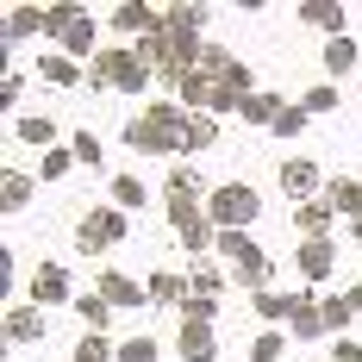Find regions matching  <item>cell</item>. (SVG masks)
I'll return each mask as SVG.
<instances>
[{"label": "cell", "mask_w": 362, "mask_h": 362, "mask_svg": "<svg viewBox=\"0 0 362 362\" xmlns=\"http://www.w3.org/2000/svg\"><path fill=\"white\" fill-rule=\"evenodd\" d=\"M125 144L138 156H187V107L156 100V107L132 112L125 119Z\"/></svg>", "instance_id": "obj_1"}, {"label": "cell", "mask_w": 362, "mask_h": 362, "mask_svg": "<svg viewBox=\"0 0 362 362\" xmlns=\"http://www.w3.org/2000/svg\"><path fill=\"white\" fill-rule=\"evenodd\" d=\"M150 75L156 69L138 57V44H107V50L88 63V81H94V88H119V94H144Z\"/></svg>", "instance_id": "obj_2"}, {"label": "cell", "mask_w": 362, "mask_h": 362, "mask_svg": "<svg viewBox=\"0 0 362 362\" xmlns=\"http://www.w3.org/2000/svg\"><path fill=\"white\" fill-rule=\"evenodd\" d=\"M218 256L231 262V275H238L250 293H269V281H275V256L262 250L250 231H218Z\"/></svg>", "instance_id": "obj_3"}, {"label": "cell", "mask_w": 362, "mask_h": 362, "mask_svg": "<svg viewBox=\"0 0 362 362\" xmlns=\"http://www.w3.org/2000/svg\"><path fill=\"white\" fill-rule=\"evenodd\" d=\"M206 213H213L218 231H250L256 213H262V194H256L250 181H218L213 194H206Z\"/></svg>", "instance_id": "obj_4"}, {"label": "cell", "mask_w": 362, "mask_h": 362, "mask_svg": "<svg viewBox=\"0 0 362 362\" xmlns=\"http://www.w3.org/2000/svg\"><path fill=\"white\" fill-rule=\"evenodd\" d=\"M163 213H169V231L181 238V250H187V256L218 250V225H213V213H206L200 200H163Z\"/></svg>", "instance_id": "obj_5"}, {"label": "cell", "mask_w": 362, "mask_h": 362, "mask_svg": "<svg viewBox=\"0 0 362 362\" xmlns=\"http://www.w3.org/2000/svg\"><path fill=\"white\" fill-rule=\"evenodd\" d=\"M125 231H132V218L119 213V206H88L81 225H75V250H81V256H100V250H112Z\"/></svg>", "instance_id": "obj_6"}, {"label": "cell", "mask_w": 362, "mask_h": 362, "mask_svg": "<svg viewBox=\"0 0 362 362\" xmlns=\"http://www.w3.org/2000/svg\"><path fill=\"white\" fill-rule=\"evenodd\" d=\"M281 187H288V200L306 206V200H325L331 181L319 175V163H313V156H288V163H281Z\"/></svg>", "instance_id": "obj_7"}, {"label": "cell", "mask_w": 362, "mask_h": 362, "mask_svg": "<svg viewBox=\"0 0 362 362\" xmlns=\"http://www.w3.org/2000/svg\"><path fill=\"white\" fill-rule=\"evenodd\" d=\"M25 293H32V306H75L69 300V269H63V262H37Z\"/></svg>", "instance_id": "obj_8"}, {"label": "cell", "mask_w": 362, "mask_h": 362, "mask_svg": "<svg viewBox=\"0 0 362 362\" xmlns=\"http://www.w3.org/2000/svg\"><path fill=\"white\" fill-rule=\"evenodd\" d=\"M94 293L107 300L112 313H132V306H150V288H138V281H132V275H119V269H100Z\"/></svg>", "instance_id": "obj_9"}, {"label": "cell", "mask_w": 362, "mask_h": 362, "mask_svg": "<svg viewBox=\"0 0 362 362\" xmlns=\"http://www.w3.org/2000/svg\"><path fill=\"white\" fill-rule=\"evenodd\" d=\"M175 350H181V362H218V337H213V325H200V319H181Z\"/></svg>", "instance_id": "obj_10"}, {"label": "cell", "mask_w": 362, "mask_h": 362, "mask_svg": "<svg viewBox=\"0 0 362 362\" xmlns=\"http://www.w3.org/2000/svg\"><path fill=\"white\" fill-rule=\"evenodd\" d=\"M293 262H300V281H325L331 269H337V244L331 238H306Z\"/></svg>", "instance_id": "obj_11"}, {"label": "cell", "mask_w": 362, "mask_h": 362, "mask_svg": "<svg viewBox=\"0 0 362 362\" xmlns=\"http://www.w3.org/2000/svg\"><path fill=\"white\" fill-rule=\"evenodd\" d=\"M44 306H32V300H25V306H6V344H37V337H44Z\"/></svg>", "instance_id": "obj_12"}, {"label": "cell", "mask_w": 362, "mask_h": 362, "mask_svg": "<svg viewBox=\"0 0 362 362\" xmlns=\"http://www.w3.org/2000/svg\"><path fill=\"white\" fill-rule=\"evenodd\" d=\"M112 25L132 32V37H150V32H163V13L144 6V0H125V6H112Z\"/></svg>", "instance_id": "obj_13"}, {"label": "cell", "mask_w": 362, "mask_h": 362, "mask_svg": "<svg viewBox=\"0 0 362 362\" xmlns=\"http://www.w3.org/2000/svg\"><path fill=\"white\" fill-rule=\"evenodd\" d=\"M331 200H306V206H293V238L306 244V238H331Z\"/></svg>", "instance_id": "obj_14"}, {"label": "cell", "mask_w": 362, "mask_h": 362, "mask_svg": "<svg viewBox=\"0 0 362 362\" xmlns=\"http://www.w3.org/2000/svg\"><path fill=\"white\" fill-rule=\"evenodd\" d=\"M13 138H19V144H32V150H57V119H50V112H19Z\"/></svg>", "instance_id": "obj_15"}, {"label": "cell", "mask_w": 362, "mask_h": 362, "mask_svg": "<svg viewBox=\"0 0 362 362\" xmlns=\"http://www.w3.org/2000/svg\"><path fill=\"white\" fill-rule=\"evenodd\" d=\"M150 300H156V306H187V300H194V281L175 275V269H156V275H150Z\"/></svg>", "instance_id": "obj_16"}, {"label": "cell", "mask_w": 362, "mask_h": 362, "mask_svg": "<svg viewBox=\"0 0 362 362\" xmlns=\"http://www.w3.org/2000/svg\"><path fill=\"white\" fill-rule=\"evenodd\" d=\"M293 337H300V344H313V337H331V331H325V313H319V300H313V293H306V288H300V306H293Z\"/></svg>", "instance_id": "obj_17"}, {"label": "cell", "mask_w": 362, "mask_h": 362, "mask_svg": "<svg viewBox=\"0 0 362 362\" xmlns=\"http://www.w3.org/2000/svg\"><path fill=\"white\" fill-rule=\"evenodd\" d=\"M325 200H331V213H337V218H362V181H350V175H331Z\"/></svg>", "instance_id": "obj_18"}, {"label": "cell", "mask_w": 362, "mask_h": 362, "mask_svg": "<svg viewBox=\"0 0 362 362\" xmlns=\"http://www.w3.org/2000/svg\"><path fill=\"white\" fill-rule=\"evenodd\" d=\"M163 25H169L175 37H194V44H200V32H206V6L181 0V6H169V13H163Z\"/></svg>", "instance_id": "obj_19"}, {"label": "cell", "mask_w": 362, "mask_h": 362, "mask_svg": "<svg viewBox=\"0 0 362 362\" xmlns=\"http://www.w3.org/2000/svg\"><path fill=\"white\" fill-rule=\"evenodd\" d=\"M200 187H206L200 169H194V163H175L169 181H163V200H200ZM206 194H213V187H206Z\"/></svg>", "instance_id": "obj_20"}, {"label": "cell", "mask_w": 362, "mask_h": 362, "mask_svg": "<svg viewBox=\"0 0 362 362\" xmlns=\"http://www.w3.org/2000/svg\"><path fill=\"white\" fill-rule=\"evenodd\" d=\"M250 306H256V319H269V325H281V319H288L293 325V306H300V293H250Z\"/></svg>", "instance_id": "obj_21"}, {"label": "cell", "mask_w": 362, "mask_h": 362, "mask_svg": "<svg viewBox=\"0 0 362 362\" xmlns=\"http://www.w3.org/2000/svg\"><path fill=\"white\" fill-rule=\"evenodd\" d=\"M300 19H306V25H319L325 37H344V6H337V0H306V6H300Z\"/></svg>", "instance_id": "obj_22"}, {"label": "cell", "mask_w": 362, "mask_h": 362, "mask_svg": "<svg viewBox=\"0 0 362 362\" xmlns=\"http://www.w3.org/2000/svg\"><path fill=\"white\" fill-rule=\"evenodd\" d=\"M281 112H288V100H281V94H250L238 119H244V125H269V132H275V119H281Z\"/></svg>", "instance_id": "obj_23"}, {"label": "cell", "mask_w": 362, "mask_h": 362, "mask_svg": "<svg viewBox=\"0 0 362 362\" xmlns=\"http://www.w3.org/2000/svg\"><path fill=\"white\" fill-rule=\"evenodd\" d=\"M32 200V175L25 169H0V213H19Z\"/></svg>", "instance_id": "obj_24"}, {"label": "cell", "mask_w": 362, "mask_h": 362, "mask_svg": "<svg viewBox=\"0 0 362 362\" xmlns=\"http://www.w3.org/2000/svg\"><path fill=\"white\" fill-rule=\"evenodd\" d=\"M319 313H325V331H331V337H344L350 319H356V300H350V293H325V300H319Z\"/></svg>", "instance_id": "obj_25"}, {"label": "cell", "mask_w": 362, "mask_h": 362, "mask_svg": "<svg viewBox=\"0 0 362 362\" xmlns=\"http://www.w3.org/2000/svg\"><path fill=\"white\" fill-rule=\"evenodd\" d=\"M356 57H362V44L350 32L331 37V44H325V75H350V69H356Z\"/></svg>", "instance_id": "obj_26"}, {"label": "cell", "mask_w": 362, "mask_h": 362, "mask_svg": "<svg viewBox=\"0 0 362 362\" xmlns=\"http://www.w3.org/2000/svg\"><path fill=\"white\" fill-rule=\"evenodd\" d=\"M37 75H44L50 88H75V81H81L75 57H57V50H44V57H37Z\"/></svg>", "instance_id": "obj_27"}, {"label": "cell", "mask_w": 362, "mask_h": 362, "mask_svg": "<svg viewBox=\"0 0 362 362\" xmlns=\"http://www.w3.org/2000/svg\"><path fill=\"white\" fill-rule=\"evenodd\" d=\"M112 206L119 213H138V206H150V187L138 175H112Z\"/></svg>", "instance_id": "obj_28"}, {"label": "cell", "mask_w": 362, "mask_h": 362, "mask_svg": "<svg viewBox=\"0 0 362 362\" xmlns=\"http://www.w3.org/2000/svg\"><path fill=\"white\" fill-rule=\"evenodd\" d=\"M32 32H44V6H13L6 13V44H19V37H32Z\"/></svg>", "instance_id": "obj_29"}, {"label": "cell", "mask_w": 362, "mask_h": 362, "mask_svg": "<svg viewBox=\"0 0 362 362\" xmlns=\"http://www.w3.org/2000/svg\"><path fill=\"white\" fill-rule=\"evenodd\" d=\"M75 19H88V6H75V0H63V6H44V37H57V44H63V32H69Z\"/></svg>", "instance_id": "obj_30"}, {"label": "cell", "mask_w": 362, "mask_h": 362, "mask_svg": "<svg viewBox=\"0 0 362 362\" xmlns=\"http://www.w3.org/2000/svg\"><path fill=\"white\" fill-rule=\"evenodd\" d=\"M94 44H100L94 19H75L69 32H63V57H94Z\"/></svg>", "instance_id": "obj_31"}, {"label": "cell", "mask_w": 362, "mask_h": 362, "mask_svg": "<svg viewBox=\"0 0 362 362\" xmlns=\"http://www.w3.org/2000/svg\"><path fill=\"white\" fill-rule=\"evenodd\" d=\"M75 362H119V344H112L107 331H88V337L75 344Z\"/></svg>", "instance_id": "obj_32"}, {"label": "cell", "mask_w": 362, "mask_h": 362, "mask_svg": "<svg viewBox=\"0 0 362 362\" xmlns=\"http://www.w3.org/2000/svg\"><path fill=\"white\" fill-rule=\"evenodd\" d=\"M213 138H218V119H213V112H187V156H200Z\"/></svg>", "instance_id": "obj_33"}, {"label": "cell", "mask_w": 362, "mask_h": 362, "mask_svg": "<svg viewBox=\"0 0 362 362\" xmlns=\"http://www.w3.org/2000/svg\"><path fill=\"white\" fill-rule=\"evenodd\" d=\"M75 313H81V325H88V331H107V325H112V306L100 300V293H81V300H75Z\"/></svg>", "instance_id": "obj_34"}, {"label": "cell", "mask_w": 362, "mask_h": 362, "mask_svg": "<svg viewBox=\"0 0 362 362\" xmlns=\"http://www.w3.org/2000/svg\"><path fill=\"white\" fill-rule=\"evenodd\" d=\"M69 150H75V163H81V169H100V163H107V150H100V132H75Z\"/></svg>", "instance_id": "obj_35"}, {"label": "cell", "mask_w": 362, "mask_h": 362, "mask_svg": "<svg viewBox=\"0 0 362 362\" xmlns=\"http://www.w3.org/2000/svg\"><path fill=\"white\" fill-rule=\"evenodd\" d=\"M231 63H238V57H231L225 44H200V57H194V69H200V75H213V81L231 69Z\"/></svg>", "instance_id": "obj_36"}, {"label": "cell", "mask_w": 362, "mask_h": 362, "mask_svg": "<svg viewBox=\"0 0 362 362\" xmlns=\"http://www.w3.org/2000/svg\"><path fill=\"white\" fill-rule=\"evenodd\" d=\"M187 281H194V293H200V300H218L225 269H218V262H194V275H187Z\"/></svg>", "instance_id": "obj_37"}, {"label": "cell", "mask_w": 362, "mask_h": 362, "mask_svg": "<svg viewBox=\"0 0 362 362\" xmlns=\"http://www.w3.org/2000/svg\"><path fill=\"white\" fill-rule=\"evenodd\" d=\"M75 169V150H44L37 156V181H63Z\"/></svg>", "instance_id": "obj_38"}, {"label": "cell", "mask_w": 362, "mask_h": 362, "mask_svg": "<svg viewBox=\"0 0 362 362\" xmlns=\"http://www.w3.org/2000/svg\"><path fill=\"white\" fill-rule=\"evenodd\" d=\"M281 350H288L281 331H256V337H250V362H281Z\"/></svg>", "instance_id": "obj_39"}, {"label": "cell", "mask_w": 362, "mask_h": 362, "mask_svg": "<svg viewBox=\"0 0 362 362\" xmlns=\"http://www.w3.org/2000/svg\"><path fill=\"white\" fill-rule=\"evenodd\" d=\"M300 107L313 112V119H319V112H337V88H331V81H319V88H306V94H300Z\"/></svg>", "instance_id": "obj_40"}, {"label": "cell", "mask_w": 362, "mask_h": 362, "mask_svg": "<svg viewBox=\"0 0 362 362\" xmlns=\"http://www.w3.org/2000/svg\"><path fill=\"white\" fill-rule=\"evenodd\" d=\"M119 362H156V337H125V344H119Z\"/></svg>", "instance_id": "obj_41"}, {"label": "cell", "mask_w": 362, "mask_h": 362, "mask_svg": "<svg viewBox=\"0 0 362 362\" xmlns=\"http://www.w3.org/2000/svg\"><path fill=\"white\" fill-rule=\"evenodd\" d=\"M306 119H313L306 107H288L281 119H275V138H300V132H306Z\"/></svg>", "instance_id": "obj_42"}, {"label": "cell", "mask_w": 362, "mask_h": 362, "mask_svg": "<svg viewBox=\"0 0 362 362\" xmlns=\"http://www.w3.org/2000/svg\"><path fill=\"white\" fill-rule=\"evenodd\" d=\"M181 319H200V325H213V319H218V300H200V293H194V300L181 306Z\"/></svg>", "instance_id": "obj_43"}, {"label": "cell", "mask_w": 362, "mask_h": 362, "mask_svg": "<svg viewBox=\"0 0 362 362\" xmlns=\"http://www.w3.org/2000/svg\"><path fill=\"white\" fill-rule=\"evenodd\" d=\"M331 362H362V344L356 337H337V344H331Z\"/></svg>", "instance_id": "obj_44"}, {"label": "cell", "mask_w": 362, "mask_h": 362, "mask_svg": "<svg viewBox=\"0 0 362 362\" xmlns=\"http://www.w3.org/2000/svg\"><path fill=\"white\" fill-rule=\"evenodd\" d=\"M19 94H25V81H19V75H6V81H0V107H19Z\"/></svg>", "instance_id": "obj_45"}, {"label": "cell", "mask_w": 362, "mask_h": 362, "mask_svg": "<svg viewBox=\"0 0 362 362\" xmlns=\"http://www.w3.org/2000/svg\"><path fill=\"white\" fill-rule=\"evenodd\" d=\"M350 238H356V244H362V218H350Z\"/></svg>", "instance_id": "obj_46"}, {"label": "cell", "mask_w": 362, "mask_h": 362, "mask_svg": "<svg viewBox=\"0 0 362 362\" xmlns=\"http://www.w3.org/2000/svg\"><path fill=\"white\" fill-rule=\"evenodd\" d=\"M350 300H356V313H362V281H356V288H350Z\"/></svg>", "instance_id": "obj_47"}]
</instances>
